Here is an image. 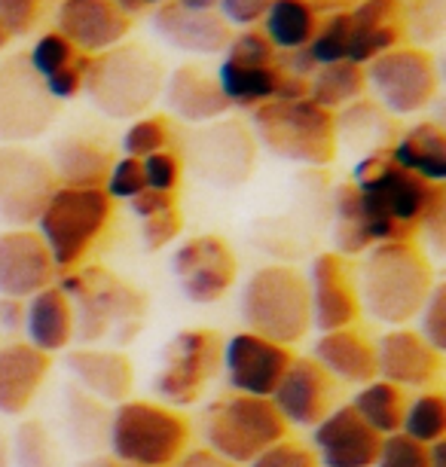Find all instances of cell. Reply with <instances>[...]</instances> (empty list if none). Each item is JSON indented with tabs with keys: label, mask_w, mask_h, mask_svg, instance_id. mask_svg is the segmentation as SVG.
Masks as SVG:
<instances>
[{
	"label": "cell",
	"mask_w": 446,
	"mask_h": 467,
	"mask_svg": "<svg viewBox=\"0 0 446 467\" xmlns=\"http://www.w3.org/2000/svg\"><path fill=\"white\" fill-rule=\"evenodd\" d=\"M352 183L370 244L416 242L428 220L446 211L443 183H428L398 169L389 160V147L361 156L352 171Z\"/></svg>",
	"instance_id": "6da1fadb"
},
{
	"label": "cell",
	"mask_w": 446,
	"mask_h": 467,
	"mask_svg": "<svg viewBox=\"0 0 446 467\" xmlns=\"http://www.w3.org/2000/svg\"><path fill=\"white\" fill-rule=\"evenodd\" d=\"M74 312V339L95 348H119L138 339L147 296L104 266H80L58 281Z\"/></svg>",
	"instance_id": "7a4b0ae2"
},
{
	"label": "cell",
	"mask_w": 446,
	"mask_h": 467,
	"mask_svg": "<svg viewBox=\"0 0 446 467\" xmlns=\"http://www.w3.org/2000/svg\"><path fill=\"white\" fill-rule=\"evenodd\" d=\"M434 285V269L416 242L373 244L355 275L361 312L389 327L413 321Z\"/></svg>",
	"instance_id": "3957f363"
},
{
	"label": "cell",
	"mask_w": 446,
	"mask_h": 467,
	"mask_svg": "<svg viewBox=\"0 0 446 467\" xmlns=\"http://www.w3.org/2000/svg\"><path fill=\"white\" fill-rule=\"evenodd\" d=\"M162 61L141 43H119L95 56L86 70L83 92L108 119H141L162 95Z\"/></svg>",
	"instance_id": "277c9868"
},
{
	"label": "cell",
	"mask_w": 446,
	"mask_h": 467,
	"mask_svg": "<svg viewBox=\"0 0 446 467\" xmlns=\"http://www.w3.org/2000/svg\"><path fill=\"white\" fill-rule=\"evenodd\" d=\"M337 117L309 99L269 101L251 110V135L278 160L330 165L337 156Z\"/></svg>",
	"instance_id": "5b68a950"
},
{
	"label": "cell",
	"mask_w": 446,
	"mask_h": 467,
	"mask_svg": "<svg viewBox=\"0 0 446 467\" xmlns=\"http://www.w3.org/2000/svg\"><path fill=\"white\" fill-rule=\"evenodd\" d=\"M187 443L190 421L165 403L122 400L110 416V455L126 467H171Z\"/></svg>",
	"instance_id": "8992f818"
},
{
	"label": "cell",
	"mask_w": 446,
	"mask_h": 467,
	"mask_svg": "<svg viewBox=\"0 0 446 467\" xmlns=\"http://www.w3.org/2000/svg\"><path fill=\"white\" fill-rule=\"evenodd\" d=\"M242 321L251 333L291 348L312 330L306 275L273 263L260 266L242 287Z\"/></svg>",
	"instance_id": "52a82bcc"
},
{
	"label": "cell",
	"mask_w": 446,
	"mask_h": 467,
	"mask_svg": "<svg viewBox=\"0 0 446 467\" xmlns=\"http://www.w3.org/2000/svg\"><path fill=\"white\" fill-rule=\"evenodd\" d=\"M110 217L113 202L104 196V190L56 187L37 217V235L47 244L56 272L65 275L80 269L110 226Z\"/></svg>",
	"instance_id": "ba28073f"
},
{
	"label": "cell",
	"mask_w": 446,
	"mask_h": 467,
	"mask_svg": "<svg viewBox=\"0 0 446 467\" xmlns=\"http://www.w3.org/2000/svg\"><path fill=\"white\" fill-rule=\"evenodd\" d=\"M205 443L230 464H251L260 452L287 437V425L269 398L226 394L205 410Z\"/></svg>",
	"instance_id": "9c48e42d"
},
{
	"label": "cell",
	"mask_w": 446,
	"mask_h": 467,
	"mask_svg": "<svg viewBox=\"0 0 446 467\" xmlns=\"http://www.w3.org/2000/svg\"><path fill=\"white\" fill-rule=\"evenodd\" d=\"M364 83L391 117H416L437 99L441 74L428 49L398 47L364 67Z\"/></svg>",
	"instance_id": "30bf717a"
},
{
	"label": "cell",
	"mask_w": 446,
	"mask_h": 467,
	"mask_svg": "<svg viewBox=\"0 0 446 467\" xmlns=\"http://www.w3.org/2000/svg\"><path fill=\"white\" fill-rule=\"evenodd\" d=\"M223 342L214 330L190 327L174 333L162 351V367L153 379V391L165 407H193L221 369Z\"/></svg>",
	"instance_id": "8fae6325"
},
{
	"label": "cell",
	"mask_w": 446,
	"mask_h": 467,
	"mask_svg": "<svg viewBox=\"0 0 446 467\" xmlns=\"http://www.w3.org/2000/svg\"><path fill=\"white\" fill-rule=\"evenodd\" d=\"M181 160L193 169L199 181L212 183L217 190H235L254 174L257 140L242 122L217 119L187 140V156Z\"/></svg>",
	"instance_id": "7c38bea8"
},
{
	"label": "cell",
	"mask_w": 446,
	"mask_h": 467,
	"mask_svg": "<svg viewBox=\"0 0 446 467\" xmlns=\"http://www.w3.org/2000/svg\"><path fill=\"white\" fill-rule=\"evenodd\" d=\"M58 104L43 89L28 58L13 56L0 61V144L22 147L25 140L47 135Z\"/></svg>",
	"instance_id": "4fadbf2b"
},
{
	"label": "cell",
	"mask_w": 446,
	"mask_h": 467,
	"mask_svg": "<svg viewBox=\"0 0 446 467\" xmlns=\"http://www.w3.org/2000/svg\"><path fill=\"white\" fill-rule=\"evenodd\" d=\"M56 187V174L43 156L0 144V220L6 226L31 229Z\"/></svg>",
	"instance_id": "5bb4252c"
},
{
	"label": "cell",
	"mask_w": 446,
	"mask_h": 467,
	"mask_svg": "<svg viewBox=\"0 0 446 467\" xmlns=\"http://www.w3.org/2000/svg\"><path fill=\"white\" fill-rule=\"evenodd\" d=\"M171 272L190 303L212 306L230 294L239 275V260L221 235H196L174 251Z\"/></svg>",
	"instance_id": "9a60e30c"
},
{
	"label": "cell",
	"mask_w": 446,
	"mask_h": 467,
	"mask_svg": "<svg viewBox=\"0 0 446 467\" xmlns=\"http://www.w3.org/2000/svg\"><path fill=\"white\" fill-rule=\"evenodd\" d=\"M291 360V348L269 342L251 330L235 333L221 348L226 385L233 394H248V398H269Z\"/></svg>",
	"instance_id": "2e32d148"
},
{
	"label": "cell",
	"mask_w": 446,
	"mask_h": 467,
	"mask_svg": "<svg viewBox=\"0 0 446 467\" xmlns=\"http://www.w3.org/2000/svg\"><path fill=\"white\" fill-rule=\"evenodd\" d=\"M306 287H309L312 327L318 333L355 327L358 318H361V303H358L352 266L339 254L334 251L318 254L312 260Z\"/></svg>",
	"instance_id": "e0dca14e"
},
{
	"label": "cell",
	"mask_w": 446,
	"mask_h": 467,
	"mask_svg": "<svg viewBox=\"0 0 446 467\" xmlns=\"http://www.w3.org/2000/svg\"><path fill=\"white\" fill-rule=\"evenodd\" d=\"M334 379L312 358H294L269 400L287 428H315L334 410Z\"/></svg>",
	"instance_id": "ac0fdd59"
},
{
	"label": "cell",
	"mask_w": 446,
	"mask_h": 467,
	"mask_svg": "<svg viewBox=\"0 0 446 467\" xmlns=\"http://www.w3.org/2000/svg\"><path fill=\"white\" fill-rule=\"evenodd\" d=\"M56 31L83 56H101L132 31V19L110 0H61L56 13Z\"/></svg>",
	"instance_id": "d6986e66"
},
{
	"label": "cell",
	"mask_w": 446,
	"mask_h": 467,
	"mask_svg": "<svg viewBox=\"0 0 446 467\" xmlns=\"http://www.w3.org/2000/svg\"><path fill=\"white\" fill-rule=\"evenodd\" d=\"M382 437L348 407H334L312 428V455L318 467H373Z\"/></svg>",
	"instance_id": "ffe728a7"
},
{
	"label": "cell",
	"mask_w": 446,
	"mask_h": 467,
	"mask_svg": "<svg viewBox=\"0 0 446 467\" xmlns=\"http://www.w3.org/2000/svg\"><path fill=\"white\" fill-rule=\"evenodd\" d=\"M56 263L34 229L0 233V296L28 299L43 287L56 285Z\"/></svg>",
	"instance_id": "44dd1931"
},
{
	"label": "cell",
	"mask_w": 446,
	"mask_h": 467,
	"mask_svg": "<svg viewBox=\"0 0 446 467\" xmlns=\"http://www.w3.org/2000/svg\"><path fill=\"white\" fill-rule=\"evenodd\" d=\"M373 351L376 379H386V382L398 388H422V391H428L441 379L443 355L410 327H395L382 333Z\"/></svg>",
	"instance_id": "7402d4cb"
},
{
	"label": "cell",
	"mask_w": 446,
	"mask_h": 467,
	"mask_svg": "<svg viewBox=\"0 0 446 467\" xmlns=\"http://www.w3.org/2000/svg\"><path fill=\"white\" fill-rule=\"evenodd\" d=\"M150 28L171 49L202 58L223 56L233 37V28L214 10H187V6L174 4V0L162 4L160 10H153Z\"/></svg>",
	"instance_id": "603a6c76"
},
{
	"label": "cell",
	"mask_w": 446,
	"mask_h": 467,
	"mask_svg": "<svg viewBox=\"0 0 446 467\" xmlns=\"http://www.w3.org/2000/svg\"><path fill=\"white\" fill-rule=\"evenodd\" d=\"M348 61L358 67L404 47V4L398 0H361L355 10H348Z\"/></svg>",
	"instance_id": "cb8c5ba5"
},
{
	"label": "cell",
	"mask_w": 446,
	"mask_h": 467,
	"mask_svg": "<svg viewBox=\"0 0 446 467\" xmlns=\"http://www.w3.org/2000/svg\"><path fill=\"white\" fill-rule=\"evenodd\" d=\"M65 367L71 373L74 385L101 403H122L132 394L135 385L132 360L117 348H95V346L74 348L67 351Z\"/></svg>",
	"instance_id": "d4e9b609"
},
{
	"label": "cell",
	"mask_w": 446,
	"mask_h": 467,
	"mask_svg": "<svg viewBox=\"0 0 446 467\" xmlns=\"http://www.w3.org/2000/svg\"><path fill=\"white\" fill-rule=\"evenodd\" d=\"M162 99L171 117L190 122V126H208V122H217L230 110L214 74H208L202 65H193V61L165 74Z\"/></svg>",
	"instance_id": "484cf974"
},
{
	"label": "cell",
	"mask_w": 446,
	"mask_h": 467,
	"mask_svg": "<svg viewBox=\"0 0 446 467\" xmlns=\"http://www.w3.org/2000/svg\"><path fill=\"white\" fill-rule=\"evenodd\" d=\"M52 360L28 342L0 346V416H22L40 394Z\"/></svg>",
	"instance_id": "4316f807"
},
{
	"label": "cell",
	"mask_w": 446,
	"mask_h": 467,
	"mask_svg": "<svg viewBox=\"0 0 446 467\" xmlns=\"http://www.w3.org/2000/svg\"><path fill=\"white\" fill-rule=\"evenodd\" d=\"M312 360L334 382L343 385H367L376 379V351L373 342L361 330H330L315 339Z\"/></svg>",
	"instance_id": "83f0119b"
},
{
	"label": "cell",
	"mask_w": 446,
	"mask_h": 467,
	"mask_svg": "<svg viewBox=\"0 0 446 467\" xmlns=\"http://www.w3.org/2000/svg\"><path fill=\"white\" fill-rule=\"evenodd\" d=\"M22 337L31 348L43 355L65 351L74 339V312L65 290L58 285L43 287L40 294L25 299V327Z\"/></svg>",
	"instance_id": "f1b7e54d"
},
{
	"label": "cell",
	"mask_w": 446,
	"mask_h": 467,
	"mask_svg": "<svg viewBox=\"0 0 446 467\" xmlns=\"http://www.w3.org/2000/svg\"><path fill=\"white\" fill-rule=\"evenodd\" d=\"M49 169L56 174V183L71 190H101L108 178L113 156L110 150L95 138L67 135L52 144Z\"/></svg>",
	"instance_id": "f546056e"
},
{
	"label": "cell",
	"mask_w": 446,
	"mask_h": 467,
	"mask_svg": "<svg viewBox=\"0 0 446 467\" xmlns=\"http://www.w3.org/2000/svg\"><path fill=\"white\" fill-rule=\"evenodd\" d=\"M389 160L428 183L446 181V131L425 119L410 126L404 135L389 144Z\"/></svg>",
	"instance_id": "4dcf8cb0"
},
{
	"label": "cell",
	"mask_w": 446,
	"mask_h": 467,
	"mask_svg": "<svg viewBox=\"0 0 446 467\" xmlns=\"http://www.w3.org/2000/svg\"><path fill=\"white\" fill-rule=\"evenodd\" d=\"M214 80L230 108L254 110L260 104L275 101L282 70L275 65H242V61L221 56V65L214 67Z\"/></svg>",
	"instance_id": "1f68e13d"
},
{
	"label": "cell",
	"mask_w": 446,
	"mask_h": 467,
	"mask_svg": "<svg viewBox=\"0 0 446 467\" xmlns=\"http://www.w3.org/2000/svg\"><path fill=\"white\" fill-rule=\"evenodd\" d=\"M260 25H264L260 31L275 52L306 49L315 28H318V13L309 0H273Z\"/></svg>",
	"instance_id": "d6a6232c"
},
{
	"label": "cell",
	"mask_w": 446,
	"mask_h": 467,
	"mask_svg": "<svg viewBox=\"0 0 446 467\" xmlns=\"http://www.w3.org/2000/svg\"><path fill=\"white\" fill-rule=\"evenodd\" d=\"M364 95H367L364 67L352 65V61H337V65L315 67L312 77L306 80V99L330 113L361 101Z\"/></svg>",
	"instance_id": "836d02e7"
},
{
	"label": "cell",
	"mask_w": 446,
	"mask_h": 467,
	"mask_svg": "<svg viewBox=\"0 0 446 467\" xmlns=\"http://www.w3.org/2000/svg\"><path fill=\"white\" fill-rule=\"evenodd\" d=\"M358 416H361L364 425H370L379 437H391L400 434V421H404V410H407V394L404 388L386 382V379H373L358 388L355 400L348 403Z\"/></svg>",
	"instance_id": "e575fe53"
},
{
	"label": "cell",
	"mask_w": 446,
	"mask_h": 467,
	"mask_svg": "<svg viewBox=\"0 0 446 467\" xmlns=\"http://www.w3.org/2000/svg\"><path fill=\"white\" fill-rule=\"evenodd\" d=\"M65 428L77 449H86L89 455H95L108 443V428H110L108 403L95 400L77 385H71L65 391Z\"/></svg>",
	"instance_id": "d590c367"
},
{
	"label": "cell",
	"mask_w": 446,
	"mask_h": 467,
	"mask_svg": "<svg viewBox=\"0 0 446 467\" xmlns=\"http://www.w3.org/2000/svg\"><path fill=\"white\" fill-rule=\"evenodd\" d=\"M334 214H337V226H334V244L339 257H358V254H367L373 248L370 239H367V229L361 220V205H358V190L355 183H343L334 196Z\"/></svg>",
	"instance_id": "8d00e7d4"
},
{
	"label": "cell",
	"mask_w": 446,
	"mask_h": 467,
	"mask_svg": "<svg viewBox=\"0 0 446 467\" xmlns=\"http://www.w3.org/2000/svg\"><path fill=\"white\" fill-rule=\"evenodd\" d=\"M10 462H16V467H65L56 437L40 419H28L16 428L10 443Z\"/></svg>",
	"instance_id": "74e56055"
},
{
	"label": "cell",
	"mask_w": 446,
	"mask_h": 467,
	"mask_svg": "<svg viewBox=\"0 0 446 467\" xmlns=\"http://www.w3.org/2000/svg\"><path fill=\"white\" fill-rule=\"evenodd\" d=\"M400 434L422 446H431L437 440H446V400L437 391H422L413 400H407Z\"/></svg>",
	"instance_id": "f35d334b"
},
{
	"label": "cell",
	"mask_w": 446,
	"mask_h": 467,
	"mask_svg": "<svg viewBox=\"0 0 446 467\" xmlns=\"http://www.w3.org/2000/svg\"><path fill=\"white\" fill-rule=\"evenodd\" d=\"M334 122H337V140L346 135V140H352V144H364V156L373 153V150H386L382 140H389L386 138L389 117H386V110L373 108V104H367L364 99L343 108L339 119Z\"/></svg>",
	"instance_id": "ab89813d"
},
{
	"label": "cell",
	"mask_w": 446,
	"mask_h": 467,
	"mask_svg": "<svg viewBox=\"0 0 446 467\" xmlns=\"http://www.w3.org/2000/svg\"><path fill=\"white\" fill-rule=\"evenodd\" d=\"M348 34H352V19L348 10H337L327 16V22L321 28H315L309 47V58L315 61V67L337 65V61H348Z\"/></svg>",
	"instance_id": "60d3db41"
},
{
	"label": "cell",
	"mask_w": 446,
	"mask_h": 467,
	"mask_svg": "<svg viewBox=\"0 0 446 467\" xmlns=\"http://www.w3.org/2000/svg\"><path fill=\"white\" fill-rule=\"evenodd\" d=\"M171 144V126L165 117H141L129 122L126 135H122V156L132 160H147V156L169 150Z\"/></svg>",
	"instance_id": "b9f144b4"
},
{
	"label": "cell",
	"mask_w": 446,
	"mask_h": 467,
	"mask_svg": "<svg viewBox=\"0 0 446 467\" xmlns=\"http://www.w3.org/2000/svg\"><path fill=\"white\" fill-rule=\"evenodd\" d=\"M443 19V0H410V6H404V40H413L419 49H425L428 43L441 40Z\"/></svg>",
	"instance_id": "7bdbcfd3"
},
{
	"label": "cell",
	"mask_w": 446,
	"mask_h": 467,
	"mask_svg": "<svg viewBox=\"0 0 446 467\" xmlns=\"http://www.w3.org/2000/svg\"><path fill=\"white\" fill-rule=\"evenodd\" d=\"M77 56H80V52H77L71 43L52 28V31L40 34V37L34 40L31 52L25 58H28L31 70L40 77V80H49V77H56L58 70H65L67 65H71Z\"/></svg>",
	"instance_id": "ee69618b"
},
{
	"label": "cell",
	"mask_w": 446,
	"mask_h": 467,
	"mask_svg": "<svg viewBox=\"0 0 446 467\" xmlns=\"http://www.w3.org/2000/svg\"><path fill=\"white\" fill-rule=\"evenodd\" d=\"M144 187H147V183H144L141 160L119 156V160H113L101 190H104V196H108L110 202H129V199H135Z\"/></svg>",
	"instance_id": "f6af8a7d"
},
{
	"label": "cell",
	"mask_w": 446,
	"mask_h": 467,
	"mask_svg": "<svg viewBox=\"0 0 446 467\" xmlns=\"http://www.w3.org/2000/svg\"><path fill=\"white\" fill-rule=\"evenodd\" d=\"M419 318V337H422L428 346L437 348L443 355L446 348V285H434L431 294H428Z\"/></svg>",
	"instance_id": "bcb514c9"
},
{
	"label": "cell",
	"mask_w": 446,
	"mask_h": 467,
	"mask_svg": "<svg viewBox=\"0 0 446 467\" xmlns=\"http://www.w3.org/2000/svg\"><path fill=\"white\" fill-rule=\"evenodd\" d=\"M373 467H431L428 464V446L416 443L407 434L382 437L379 455Z\"/></svg>",
	"instance_id": "7dc6e473"
},
{
	"label": "cell",
	"mask_w": 446,
	"mask_h": 467,
	"mask_svg": "<svg viewBox=\"0 0 446 467\" xmlns=\"http://www.w3.org/2000/svg\"><path fill=\"white\" fill-rule=\"evenodd\" d=\"M144 169V183L147 190H162V192H174V187L183 178V160L171 150H160V153L141 160Z\"/></svg>",
	"instance_id": "c3c4849f"
},
{
	"label": "cell",
	"mask_w": 446,
	"mask_h": 467,
	"mask_svg": "<svg viewBox=\"0 0 446 467\" xmlns=\"http://www.w3.org/2000/svg\"><path fill=\"white\" fill-rule=\"evenodd\" d=\"M223 56L233 61H242V65H275V49L269 47L264 31H257V28H244L239 34H233Z\"/></svg>",
	"instance_id": "681fc988"
},
{
	"label": "cell",
	"mask_w": 446,
	"mask_h": 467,
	"mask_svg": "<svg viewBox=\"0 0 446 467\" xmlns=\"http://www.w3.org/2000/svg\"><path fill=\"white\" fill-rule=\"evenodd\" d=\"M89 56H77L71 65L65 70H58L56 77H49V80H43V89L49 92V99L61 104V101H74L77 95L83 92V83H86V70H89Z\"/></svg>",
	"instance_id": "f907efd6"
},
{
	"label": "cell",
	"mask_w": 446,
	"mask_h": 467,
	"mask_svg": "<svg viewBox=\"0 0 446 467\" xmlns=\"http://www.w3.org/2000/svg\"><path fill=\"white\" fill-rule=\"evenodd\" d=\"M248 467H318V462H315L309 446L285 437L275 446H269L266 452H260Z\"/></svg>",
	"instance_id": "816d5d0a"
},
{
	"label": "cell",
	"mask_w": 446,
	"mask_h": 467,
	"mask_svg": "<svg viewBox=\"0 0 446 467\" xmlns=\"http://www.w3.org/2000/svg\"><path fill=\"white\" fill-rule=\"evenodd\" d=\"M40 19V0H0V28L6 37H25Z\"/></svg>",
	"instance_id": "f5cc1de1"
},
{
	"label": "cell",
	"mask_w": 446,
	"mask_h": 467,
	"mask_svg": "<svg viewBox=\"0 0 446 467\" xmlns=\"http://www.w3.org/2000/svg\"><path fill=\"white\" fill-rule=\"evenodd\" d=\"M183 229V217L178 208L165 211V214H156L150 220H141V239L147 251H162L178 239Z\"/></svg>",
	"instance_id": "db71d44e"
},
{
	"label": "cell",
	"mask_w": 446,
	"mask_h": 467,
	"mask_svg": "<svg viewBox=\"0 0 446 467\" xmlns=\"http://www.w3.org/2000/svg\"><path fill=\"white\" fill-rule=\"evenodd\" d=\"M269 4H273V0H217L214 13L221 16L230 28L244 31V28H254V25L264 19Z\"/></svg>",
	"instance_id": "11a10c76"
},
{
	"label": "cell",
	"mask_w": 446,
	"mask_h": 467,
	"mask_svg": "<svg viewBox=\"0 0 446 467\" xmlns=\"http://www.w3.org/2000/svg\"><path fill=\"white\" fill-rule=\"evenodd\" d=\"M129 208L138 220H150L156 214H165V211L178 208V196L174 192H162V190H141L135 199H129Z\"/></svg>",
	"instance_id": "9f6ffc18"
},
{
	"label": "cell",
	"mask_w": 446,
	"mask_h": 467,
	"mask_svg": "<svg viewBox=\"0 0 446 467\" xmlns=\"http://www.w3.org/2000/svg\"><path fill=\"white\" fill-rule=\"evenodd\" d=\"M22 327H25V303L22 299L0 296V346L16 342V337H22Z\"/></svg>",
	"instance_id": "6f0895ef"
},
{
	"label": "cell",
	"mask_w": 446,
	"mask_h": 467,
	"mask_svg": "<svg viewBox=\"0 0 446 467\" xmlns=\"http://www.w3.org/2000/svg\"><path fill=\"white\" fill-rule=\"evenodd\" d=\"M171 467H235V464H230L226 458H221L205 446V449H183V455Z\"/></svg>",
	"instance_id": "680465c9"
},
{
	"label": "cell",
	"mask_w": 446,
	"mask_h": 467,
	"mask_svg": "<svg viewBox=\"0 0 446 467\" xmlns=\"http://www.w3.org/2000/svg\"><path fill=\"white\" fill-rule=\"evenodd\" d=\"M113 6H119L122 13L132 19L135 13H147V10H160L162 4H169V0H110Z\"/></svg>",
	"instance_id": "91938a15"
},
{
	"label": "cell",
	"mask_w": 446,
	"mask_h": 467,
	"mask_svg": "<svg viewBox=\"0 0 446 467\" xmlns=\"http://www.w3.org/2000/svg\"><path fill=\"white\" fill-rule=\"evenodd\" d=\"M77 467H126V464H119L113 455H101V452H95V455H86L80 464Z\"/></svg>",
	"instance_id": "94428289"
},
{
	"label": "cell",
	"mask_w": 446,
	"mask_h": 467,
	"mask_svg": "<svg viewBox=\"0 0 446 467\" xmlns=\"http://www.w3.org/2000/svg\"><path fill=\"white\" fill-rule=\"evenodd\" d=\"M428 464H431V467H446V440H437V443L428 446Z\"/></svg>",
	"instance_id": "6125c7cd"
},
{
	"label": "cell",
	"mask_w": 446,
	"mask_h": 467,
	"mask_svg": "<svg viewBox=\"0 0 446 467\" xmlns=\"http://www.w3.org/2000/svg\"><path fill=\"white\" fill-rule=\"evenodd\" d=\"M174 4L187 6V10H214L217 0H174Z\"/></svg>",
	"instance_id": "be15d7a7"
},
{
	"label": "cell",
	"mask_w": 446,
	"mask_h": 467,
	"mask_svg": "<svg viewBox=\"0 0 446 467\" xmlns=\"http://www.w3.org/2000/svg\"><path fill=\"white\" fill-rule=\"evenodd\" d=\"M10 440H6V434L0 431V467H10Z\"/></svg>",
	"instance_id": "e7e4bbea"
},
{
	"label": "cell",
	"mask_w": 446,
	"mask_h": 467,
	"mask_svg": "<svg viewBox=\"0 0 446 467\" xmlns=\"http://www.w3.org/2000/svg\"><path fill=\"white\" fill-rule=\"evenodd\" d=\"M6 43H10V37H6V31H4V28H0V52H4V49H6Z\"/></svg>",
	"instance_id": "03108f58"
},
{
	"label": "cell",
	"mask_w": 446,
	"mask_h": 467,
	"mask_svg": "<svg viewBox=\"0 0 446 467\" xmlns=\"http://www.w3.org/2000/svg\"><path fill=\"white\" fill-rule=\"evenodd\" d=\"M398 4H410V0H398Z\"/></svg>",
	"instance_id": "003e7915"
}]
</instances>
